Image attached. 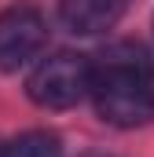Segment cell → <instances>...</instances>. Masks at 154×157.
<instances>
[{
  "mask_svg": "<svg viewBox=\"0 0 154 157\" xmlns=\"http://www.w3.org/2000/svg\"><path fill=\"white\" fill-rule=\"evenodd\" d=\"M88 95L107 124H147L154 117V62L132 44L107 48L103 59L92 66Z\"/></svg>",
  "mask_w": 154,
  "mask_h": 157,
  "instance_id": "obj_1",
  "label": "cell"
},
{
  "mask_svg": "<svg viewBox=\"0 0 154 157\" xmlns=\"http://www.w3.org/2000/svg\"><path fill=\"white\" fill-rule=\"evenodd\" d=\"M88 84H92V62L74 51H59L37 62V70L26 80V91L44 110H70L88 95Z\"/></svg>",
  "mask_w": 154,
  "mask_h": 157,
  "instance_id": "obj_2",
  "label": "cell"
},
{
  "mask_svg": "<svg viewBox=\"0 0 154 157\" xmlns=\"http://www.w3.org/2000/svg\"><path fill=\"white\" fill-rule=\"evenodd\" d=\"M48 44V22L33 4H11L0 11V70L15 73L37 59Z\"/></svg>",
  "mask_w": 154,
  "mask_h": 157,
  "instance_id": "obj_3",
  "label": "cell"
},
{
  "mask_svg": "<svg viewBox=\"0 0 154 157\" xmlns=\"http://www.w3.org/2000/svg\"><path fill=\"white\" fill-rule=\"evenodd\" d=\"M125 7H128V0H59V18L66 22V29L92 37V33L117 26Z\"/></svg>",
  "mask_w": 154,
  "mask_h": 157,
  "instance_id": "obj_4",
  "label": "cell"
},
{
  "mask_svg": "<svg viewBox=\"0 0 154 157\" xmlns=\"http://www.w3.org/2000/svg\"><path fill=\"white\" fill-rule=\"evenodd\" d=\"M0 157H63V146H59V135L51 132H26L18 139H11Z\"/></svg>",
  "mask_w": 154,
  "mask_h": 157,
  "instance_id": "obj_5",
  "label": "cell"
}]
</instances>
